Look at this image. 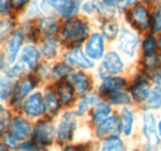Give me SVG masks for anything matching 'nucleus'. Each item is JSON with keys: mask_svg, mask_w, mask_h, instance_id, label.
Returning <instances> with one entry per match:
<instances>
[{"mask_svg": "<svg viewBox=\"0 0 161 151\" xmlns=\"http://www.w3.org/2000/svg\"><path fill=\"white\" fill-rule=\"evenodd\" d=\"M91 25L88 20L80 16L63 20L61 25L60 37L63 45L69 47H78L86 42L91 35Z\"/></svg>", "mask_w": 161, "mask_h": 151, "instance_id": "obj_1", "label": "nucleus"}, {"mask_svg": "<svg viewBox=\"0 0 161 151\" xmlns=\"http://www.w3.org/2000/svg\"><path fill=\"white\" fill-rule=\"evenodd\" d=\"M123 18L128 26L138 31L140 35H145L150 32L151 29L153 6L144 3L129 5L124 11Z\"/></svg>", "mask_w": 161, "mask_h": 151, "instance_id": "obj_2", "label": "nucleus"}, {"mask_svg": "<svg viewBox=\"0 0 161 151\" xmlns=\"http://www.w3.org/2000/svg\"><path fill=\"white\" fill-rule=\"evenodd\" d=\"M141 132L145 151H158L161 146V139L158 132V118L154 112L142 110Z\"/></svg>", "mask_w": 161, "mask_h": 151, "instance_id": "obj_3", "label": "nucleus"}, {"mask_svg": "<svg viewBox=\"0 0 161 151\" xmlns=\"http://www.w3.org/2000/svg\"><path fill=\"white\" fill-rule=\"evenodd\" d=\"M141 37H142V35H140L134 29H131L130 26H128V25L123 26L119 36L115 40L117 48L121 53V56L133 61L136 57L138 52L140 51Z\"/></svg>", "mask_w": 161, "mask_h": 151, "instance_id": "obj_4", "label": "nucleus"}, {"mask_svg": "<svg viewBox=\"0 0 161 151\" xmlns=\"http://www.w3.org/2000/svg\"><path fill=\"white\" fill-rule=\"evenodd\" d=\"M151 87H153V83H151L150 75L139 68L136 73L133 76V78L129 81L128 91L130 93L133 104L142 108Z\"/></svg>", "mask_w": 161, "mask_h": 151, "instance_id": "obj_5", "label": "nucleus"}, {"mask_svg": "<svg viewBox=\"0 0 161 151\" xmlns=\"http://www.w3.org/2000/svg\"><path fill=\"white\" fill-rule=\"evenodd\" d=\"M39 79L35 75H25L20 77L14 84L13 92H11V104L15 108H21L24 100L35 92V89L39 86Z\"/></svg>", "mask_w": 161, "mask_h": 151, "instance_id": "obj_6", "label": "nucleus"}, {"mask_svg": "<svg viewBox=\"0 0 161 151\" xmlns=\"http://www.w3.org/2000/svg\"><path fill=\"white\" fill-rule=\"evenodd\" d=\"M126 63L118 50H109L101 59L98 77L103 79L108 76H119L125 71Z\"/></svg>", "mask_w": 161, "mask_h": 151, "instance_id": "obj_7", "label": "nucleus"}, {"mask_svg": "<svg viewBox=\"0 0 161 151\" xmlns=\"http://www.w3.org/2000/svg\"><path fill=\"white\" fill-rule=\"evenodd\" d=\"M31 137L40 148L50 146L56 137V126L52 119L50 118L37 119L32 126Z\"/></svg>", "mask_w": 161, "mask_h": 151, "instance_id": "obj_8", "label": "nucleus"}, {"mask_svg": "<svg viewBox=\"0 0 161 151\" xmlns=\"http://www.w3.org/2000/svg\"><path fill=\"white\" fill-rule=\"evenodd\" d=\"M77 114L72 110H66L61 115L60 123L56 126V139L58 143H67L73 139L77 129Z\"/></svg>", "mask_w": 161, "mask_h": 151, "instance_id": "obj_9", "label": "nucleus"}, {"mask_svg": "<svg viewBox=\"0 0 161 151\" xmlns=\"http://www.w3.org/2000/svg\"><path fill=\"white\" fill-rule=\"evenodd\" d=\"M63 61L75 70H93L96 66V62H93L89 57L86 55L84 50L78 46V47H69L64 53H63Z\"/></svg>", "mask_w": 161, "mask_h": 151, "instance_id": "obj_10", "label": "nucleus"}, {"mask_svg": "<svg viewBox=\"0 0 161 151\" xmlns=\"http://www.w3.org/2000/svg\"><path fill=\"white\" fill-rule=\"evenodd\" d=\"M105 38L101 34V31H92L91 35L84 42V52L93 62L101 61L105 55Z\"/></svg>", "mask_w": 161, "mask_h": 151, "instance_id": "obj_11", "label": "nucleus"}, {"mask_svg": "<svg viewBox=\"0 0 161 151\" xmlns=\"http://www.w3.org/2000/svg\"><path fill=\"white\" fill-rule=\"evenodd\" d=\"M60 18L57 15H47L43 14L36 20V27L40 38L57 37L61 31Z\"/></svg>", "mask_w": 161, "mask_h": 151, "instance_id": "obj_12", "label": "nucleus"}, {"mask_svg": "<svg viewBox=\"0 0 161 151\" xmlns=\"http://www.w3.org/2000/svg\"><path fill=\"white\" fill-rule=\"evenodd\" d=\"M22 113L29 119H40L45 115L43 109V93L42 92H32L22 103Z\"/></svg>", "mask_w": 161, "mask_h": 151, "instance_id": "obj_13", "label": "nucleus"}, {"mask_svg": "<svg viewBox=\"0 0 161 151\" xmlns=\"http://www.w3.org/2000/svg\"><path fill=\"white\" fill-rule=\"evenodd\" d=\"M121 134L120 121L119 116L115 114L109 115L107 119L101 121L98 125H96V136L99 140H107L109 137L119 136Z\"/></svg>", "mask_w": 161, "mask_h": 151, "instance_id": "obj_14", "label": "nucleus"}, {"mask_svg": "<svg viewBox=\"0 0 161 151\" xmlns=\"http://www.w3.org/2000/svg\"><path fill=\"white\" fill-rule=\"evenodd\" d=\"M101 84L98 88V94L102 98H105L107 95L112 94L118 91H124L129 88V79L119 76H108L101 79Z\"/></svg>", "mask_w": 161, "mask_h": 151, "instance_id": "obj_15", "label": "nucleus"}, {"mask_svg": "<svg viewBox=\"0 0 161 151\" xmlns=\"http://www.w3.org/2000/svg\"><path fill=\"white\" fill-rule=\"evenodd\" d=\"M67 79L73 86L77 94L83 95L87 94V93H91L92 87H93V81H92L91 76L87 73V71L72 70L71 73L67 77Z\"/></svg>", "mask_w": 161, "mask_h": 151, "instance_id": "obj_16", "label": "nucleus"}, {"mask_svg": "<svg viewBox=\"0 0 161 151\" xmlns=\"http://www.w3.org/2000/svg\"><path fill=\"white\" fill-rule=\"evenodd\" d=\"M9 132L18 141H25L32 135V125L29 121V119L24 116H16L10 123Z\"/></svg>", "mask_w": 161, "mask_h": 151, "instance_id": "obj_17", "label": "nucleus"}, {"mask_svg": "<svg viewBox=\"0 0 161 151\" xmlns=\"http://www.w3.org/2000/svg\"><path fill=\"white\" fill-rule=\"evenodd\" d=\"M62 104L57 97L56 91L52 87H47L43 91V109L46 118L53 119L57 114L60 113Z\"/></svg>", "mask_w": 161, "mask_h": 151, "instance_id": "obj_18", "label": "nucleus"}, {"mask_svg": "<svg viewBox=\"0 0 161 151\" xmlns=\"http://www.w3.org/2000/svg\"><path fill=\"white\" fill-rule=\"evenodd\" d=\"M24 42H25V38L19 30L14 31L10 38L8 40V42H6V59H8V63L10 66L18 61V57L20 55L22 46H24Z\"/></svg>", "mask_w": 161, "mask_h": 151, "instance_id": "obj_19", "label": "nucleus"}, {"mask_svg": "<svg viewBox=\"0 0 161 151\" xmlns=\"http://www.w3.org/2000/svg\"><path fill=\"white\" fill-rule=\"evenodd\" d=\"M55 91L57 93V97L60 99L62 107L68 108V107L73 105V103L76 102L77 92L73 88V86L69 83L68 79H63V81L57 82L55 86Z\"/></svg>", "mask_w": 161, "mask_h": 151, "instance_id": "obj_20", "label": "nucleus"}, {"mask_svg": "<svg viewBox=\"0 0 161 151\" xmlns=\"http://www.w3.org/2000/svg\"><path fill=\"white\" fill-rule=\"evenodd\" d=\"M84 0H60L56 15L62 20L78 16Z\"/></svg>", "mask_w": 161, "mask_h": 151, "instance_id": "obj_21", "label": "nucleus"}, {"mask_svg": "<svg viewBox=\"0 0 161 151\" xmlns=\"http://www.w3.org/2000/svg\"><path fill=\"white\" fill-rule=\"evenodd\" d=\"M119 121H120L121 134L125 136H131L136 125V115L130 107H121L119 110Z\"/></svg>", "mask_w": 161, "mask_h": 151, "instance_id": "obj_22", "label": "nucleus"}, {"mask_svg": "<svg viewBox=\"0 0 161 151\" xmlns=\"http://www.w3.org/2000/svg\"><path fill=\"white\" fill-rule=\"evenodd\" d=\"M140 52L142 57H153L160 55L159 36H156L151 32L142 35L140 43Z\"/></svg>", "mask_w": 161, "mask_h": 151, "instance_id": "obj_23", "label": "nucleus"}, {"mask_svg": "<svg viewBox=\"0 0 161 151\" xmlns=\"http://www.w3.org/2000/svg\"><path fill=\"white\" fill-rule=\"evenodd\" d=\"M113 114V109H112V104L108 103L105 99L101 98L96 104L94 107L92 108L91 110V119H92V123L94 125H98L101 121H103L104 119H107L109 115Z\"/></svg>", "mask_w": 161, "mask_h": 151, "instance_id": "obj_24", "label": "nucleus"}, {"mask_svg": "<svg viewBox=\"0 0 161 151\" xmlns=\"http://www.w3.org/2000/svg\"><path fill=\"white\" fill-rule=\"evenodd\" d=\"M120 22L117 18H110L101 21V34L104 36L107 41H114L117 40L121 30Z\"/></svg>", "mask_w": 161, "mask_h": 151, "instance_id": "obj_25", "label": "nucleus"}, {"mask_svg": "<svg viewBox=\"0 0 161 151\" xmlns=\"http://www.w3.org/2000/svg\"><path fill=\"white\" fill-rule=\"evenodd\" d=\"M39 48H40L41 56L43 58L53 59L60 51V41L57 40V37L41 38L40 43H39Z\"/></svg>", "mask_w": 161, "mask_h": 151, "instance_id": "obj_26", "label": "nucleus"}, {"mask_svg": "<svg viewBox=\"0 0 161 151\" xmlns=\"http://www.w3.org/2000/svg\"><path fill=\"white\" fill-rule=\"evenodd\" d=\"M102 97L96 93H87V94L80 95V98L77 100V105H76V114L78 116H83L87 113H91L92 108L94 107V104L101 99Z\"/></svg>", "mask_w": 161, "mask_h": 151, "instance_id": "obj_27", "label": "nucleus"}, {"mask_svg": "<svg viewBox=\"0 0 161 151\" xmlns=\"http://www.w3.org/2000/svg\"><path fill=\"white\" fill-rule=\"evenodd\" d=\"M142 110H149V112H160L161 110V88L158 86L151 87L147 98L145 100V104L142 107Z\"/></svg>", "mask_w": 161, "mask_h": 151, "instance_id": "obj_28", "label": "nucleus"}, {"mask_svg": "<svg viewBox=\"0 0 161 151\" xmlns=\"http://www.w3.org/2000/svg\"><path fill=\"white\" fill-rule=\"evenodd\" d=\"M19 31L22 34V36L27 43H35L40 38L37 27H36V20H25L20 25Z\"/></svg>", "mask_w": 161, "mask_h": 151, "instance_id": "obj_29", "label": "nucleus"}, {"mask_svg": "<svg viewBox=\"0 0 161 151\" xmlns=\"http://www.w3.org/2000/svg\"><path fill=\"white\" fill-rule=\"evenodd\" d=\"M105 99L108 103H110L112 105H117V107H130L133 104V100H131V97L128 89H124V91H118V92H114L112 94L107 95Z\"/></svg>", "mask_w": 161, "mask_h": 151, "instance_id": "obj_30", "label": "nucleus"}, {"mask_svg": "<svg viewBox=\"0 0 161 151\" xmlns=\"http://www.w3.org/2000/svg\"><path fill=\"white\" fill-rule=\"evenodd\" d=\"M139 68L141 71L153 75L158 71H160L161 68V56H153V57H142L141 56L139 61Z\"/></svg>", "mask_w": 161, "mask_h": 151, "instance_id": "obj_31", "label": "nucleus"}, {"mask_svg": "<svg viewBox=\"0 0 161 151\" xmlns=\"http://www.w3.org/2000/svg\"><path fill=\"white\" fill-rule=\"evenodd\" d=\"M72 68L64 62H58L56 63L55 66H52V70H51V79L55 81L56 83L60 82V81H63V79H67L68 75L71 73Z\"/></svg>", "mask_w": 161, "mask_h": 151, "instance_id": "obj_32", "label": "nucleus"}, {"mask_svg": "<svg viewBox=\"0 0 161 151\" xmlns=\"http://www.w3.org/2000/svg\"><path fill=\"white\" fill-rule=\"evenodd\" d=\"M101 151H126V146H125V143L119 136H114V137L103 140Z\"/></svg>", "mask_w": 161, "mask_h": 151, "instance_id": "obj_33", "label": "nucleus"}, {"mask_svg": "<svg viewBox=\"0 0 161 151\" xmlns=\"http://www.w3.org/2000/svg\"><path fill=\"white\" fill-rule=\"evenodd\" d=\"M14 78L9 77L8 75L1 76L0 77V99L5 100L9 98V95H11L13 88H14Z\"/></svg>", "mask_w": 161, "mask_h": 151, "instance_id": "obj_34", "label": "nucleus"}, {"mask_svg": "<svg viewBox=\"0 0 161 151\" xmlns=\"http://www.w3.org/2000/svg\"><path fill=\"white\" fill-rule=\"evenodd\" d=\"M150 32L156 35V36L161 35V6L158 4L153 6V18H151Z\"/></svg>", "mask_w": 161, "mask_h": 151, "instance_id": "obj_35", "label": "nucleus"}, {"mask_svg": "<svg viewBox=\"0 0 161 151\" xmlns=\"http://www.w3.org/2000/svg\"><path fill=\"white\" fill-rule=\"evenodd\" d=\"M25 15L30 20H37L40 16H42L43 13L41 10L40 0H31L25 10Z\"/></svg>", "mask_w": 161, "mask_h": 151, "instance_id": "obj_36", "label": "nucleus"}, {"mask_svg": "<svg viewBox=\"0 0 161 151\" xmlns=\"http://www.w3.org/2000/svg\"><path fill=\"white\" fill-rule=\"evenodd\" d=\"M14 27H15V21L13 18H5L0 20V42L4 41L14 31Z\"/></svg>", "mask_w": 161, "mask_h": 151, "instance_id": "obj_37", "label": "nucleus"}, {"mask_svg": "<svg viewBox=\"0 0 161 151\" xmlns=\"http://www.w3.org/2000/svg\"><path fill=\"white\" fill-rule=\"evenodd\" d=\"M51 70H52V66L48 62H40V64L35 68L34 75L36 76L39 81H46L51 78Z\"/></svg>", "mask_w": 161, "mask_h": 151, "instance_id": "obj_38", "label": "nucleus"}, {"mask_svg": "<svg viewBox=\"0 0 161 151\" xmlns=\"http://www.w3.org/2000/svg\"><path fill=\"white\" fill-rule=\"evenodd\" d=\"M103 3L110 9L117 10L119 16H123L125 9L128 8V0H103Z\"/></svg>", "mask_w": 161, "mask_h": 151, "instance_id": "obj_39", "label": "nucleus"}, {"mask_svg": "<svg viewBox=\"0 0 161 151\" xmlns=\"http://www.w3.org/2000/svg\"><path fill=\"white\" fill-rule=\"evenodd\" d=\"M9 120H10V114H9V112L5 108L0 107V136L4 135V132L6 130V126L9 124Z\"/></svg>", "mask_w": 161, "mask_h": 151, "instance_id": "obj_40", "label": "nucleus"}, {"mask_svg": "<svg viewBox=\"0 0 161 151\" xmlns=\"http://www.w3.org/2000/svg\"><path fill=\"white\" fill-rule=\"evenodd\" d=\"M80 13H83L86 16H93L96 14V6L93 0H84L82 4Z\"/></svg>", "mask_w": 161, "mask_h": 151, "instance_id": "obj_41", "label": "nucleus"}, {"mask_svg": "<svg viewBox=\"0 0 161 151\" xmlns=\"http://www.w3.org/2000/svg\"><path fill=\"white\" fill-rule=\"evenodd\" d=\"M18 151H40V146L34 140L32 141L25 140L22 144L18 146Z\"/></svg>", "mask_w": 161, "mask_h": 151, "instance_id": "obj_42", "label": "nucleus"}, {"mask_svg": "<svg viewBox=\"0 0 161 151\" xmlns=\"http://www.w3.org/2000/svg\"><path fill=\"white\" fill-rule=\"evenodd\" d=\"M13 10V1L11 0H0V14L8 16Z\"/></svg>", "mask_w": 161, "mask_h": 151, "instance_id": "obj_43", "label": "nucleus"}, {"mask_svg": "<svg viewBox=\"0 0 161 151\" xmlns=\"http://www.w3.org/2000/svg\"><path fill=\"white\" fill-rule=\"evenodd\" d=\"M11 1H13V10L16 13H21V11L26 10V8L31 0H11Z\"/></svg>", "mask_w": 161, "mask_h": 151, "instance_id": "obj_44", "label": "nucleus"}, {"mask_svg": "<svg viewBox=\"0 0 161 151\" xmlns=\"http://www.w3.org/2000/svg\"><path fill=\"white\" fill-rule=\"evenodd\" d=\"M4 145L9 149H15L18 146V140L10 134V132H6L4 135Z\"/></svg>", "mask_w": 161, "mask_h": 151, "instance_id": "obj_45", "label": "nucleus"}, {"mask_svg": "<svg viewBox=\"0 0 161 151\" xmlns=\"http://www.w3.org/2000/svg\"><path fill=\"white\" fill-rule=\"evenodd\" d=\"M150 78H151V83L154 86H158L161 88V71H158V72L150 75Z\"/></svg>", "mask_w": 161, "mask_h": 151, "instance_id": "obj_46", "label": "nucleus"}, {"mask_svg": "<svg viewBox=\"0 0 161 151\" xmlns=\"http://www.w3.org/2000/svg\"><path fill=\"white\" fill-rule=\"evenodd\" d=\"M63 151H91L86 145H73V146H67Z\"/></svg>", "mask_w": 161, "mask_h": 151, "instance_id": "obj_47", "label": "nucleus"}, {"mask_svg": "<svg viewBox=\"0 0 161 151\" xmlns=\"http://www.w3.org/2000/svg\"><path fill=\"white\" fill-rule=\"evenodd\" d=\"M160 0H128V6L129 5H133V4H136V3H144V4H149V5H155L156 3H159Z\"/></svg>", "mask_w": 161, "mask_h": 151, "instance_id": "obj_48", "label": "nucleus"}, {"mask_svg": "<svg viewBox=\"0 0 161 151\" xmlns=\"http://www.w3.org/2000/svg\"><path fill=\"white\" fill-rule=\"evenodd\" d=\"M158 132H159V136L161 139V116L158 118Z\"/></svg>", "mask_w": 161, "mask_h": 151, "instance_id": "obj_49", "label": "nucleus"}, {"mask_svg": "<svg viewBox=\"0 0 161 151\" xmlns=\"http://www.w3.org/2000/svg\"><path fill=\"white\" fill-rule=\"evenodd\" d=\"M0 151H6V146H5V145H1V144H0Z\"/></svg>", "mask_w": 161, "mask_h": 151, "instance_id": "obj_50", "label": "nucleus"}, {"mask_svg": "<svg viewBox=\"0 0 161 151\" xmlns=\"http://www.w3.org/2000/svg\"><path fill=\"white\" fill-rule=\"evenodd\" d=\"M159 47H160V56H161V35H159Z\"/></svg>", "mask_w": 161, "mask_h": 151, "instance_id": "obj_51", "label": "nucleus"}, {"mask_svg": "<svg viewBox=\"0 0 161 151\" xmlns=\"http://www.w3.org/2000/svg\"><path fill=\"white\" fill-rule=\"evenodd\" d=\"M1 66H3V58L0 57V67H1Z\"/></svg>", "mask_w": 161, "mask_h": 151, "instance_id": "obj_52", "label": "nucleus"}, {"mask_svg": "<svg viewBox=\"0 0 161 151\" xmlns=\"http://www.w3.org/2000/svg\"><path fill=\"white\" fill-rule=\"evenodd\" d=\"M134 151H139V150H134Z\"/></svg>", "mask_w": 161, "mask_h": 151, "instance_id": "obj_53", "label": "nucleus"}]
</instances>
